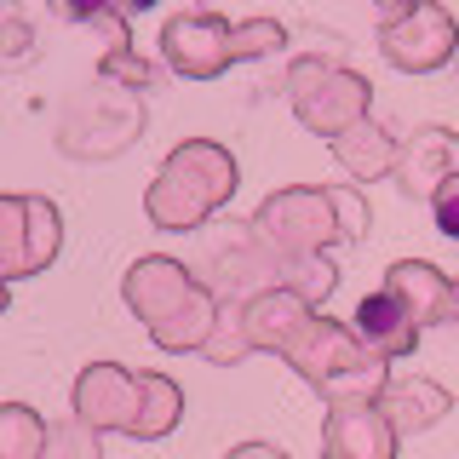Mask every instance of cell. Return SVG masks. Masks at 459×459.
Listing matches in <instances>:
<instances>
[{"instance_id": "4", "label": "cell", "mask_w": 459, "mask_h": 459, "mask_svg": "<svg viewBox=\"0 0 459 459\" xmlns=\"http://www.w3.org/2000/svg\"><path fill=\"white\" fill-rule=\"evenodd\" d=\"M281 356L310 391H322L327 408H333V402H373L385 391V379H391L379 356H373L344 322H333V316H322V310L287 339Z\"/></svg>"}, {"instance_id": "7", "label": "cell", "mask_w": 459, "mask_h": 459, "mask_svg": "<svg viewBox=\"0 0 459 459\" xmlns=\"http://www.w3.org/2000/svg\"><path fill=\"white\" fill-rule=\"evenodd\" d=\"M64 247V212L47 195H0V281L40 276Z\"/></svg>"}, {"instance_id": "20", "label": "cell", "mask_w": 459, "mask_h": 459, "mask_svg": "<svg viewBox=\"0 0 459 459\" xmlns=\"http://www.w3.org/2000/svg\"><path fill=\"white\" fill-rule=\"evenodd\" d=\"M57 6H64V18H75V23H109V52L126 47V18H121L115 0H57Z\"/></svg>"}, {"instance_id": "21", "label": "cell", "mask_w": 459, "mask_h": 459, "mask_svg": "<svg viewBox=\"0 0 459 459\" xmlns=\"http://www.w3.org/2000/svg\"><path fill=\"white\" fill-rule=\"evenodd\" d=\"M430 219H437V230L448 241H459V172H448V178L430 190Z\"/></svg>"}, {"instance_id": "19", "label": "cell", "mask_w": 459, "mask_h": 459, "mask_svg": "<svg viewBox=\"0 0 459 459\" xmlns=\"http://www.w3.org/2000/svg\"><path fill=\"white\" fill-rule=\"evenodd\" d=\"M47 459H104L98 454V430H86L81 420L52 425L47 430Z\"/></svg>"}, {"instance_id": "2", "label": "cell", "mask_w": 459, "mask_h": 459, "mask_svg": "<svg viewBox=\"0 0 459 459\" xmlns=\"http://www.w3.org/2000/svg\"><path fill=\"white\" fill-rule=\"evenodd\" d=\"M121 299H126V310L150 327V339L161 344V351H201L207 333H212V322H219V293H212L207 281H195L178 258H161V253L138 258V264L126 270Z\"/></svg>"}, {"instance_id": "26", "label": "cell", "mask_w": 459, "mask_h": 459, "mask_svg": "<svg viewBox=\"0 0 459 459\" xmlns=\"http://www.w3.org/2000/svg\"><path fill=\"white\" fill-rule=\"evenodd\" d=\"M6 299H12V293H6V281H0V310H6Z\"/></svg>"}, {"instance_id": "17", "label": "cell", "mask_w": 459, "mask_h": 459, "mask_svg": "<svg viewBox=\"0 0 459 459\" xmlns=\"http://www.w3.org/2000/svg\"><path fill=\"white\" fill-rule=\"evenodd\" d=\"M47 430L29 402H0V459H47Z\"/></svg>"}, {"instance_id": "18", "label": "cell", "mask_w": 459, "mask_h": 459, "mask_svg": "<svg viewBox=\"0 0 459 459\" xmlns=\"http://www.w3.org/2000/svg\"><path fill=\"white\" fill-rule=\"evenodd\" d=\"M247 351H253V344H247V333H241V305H219V322H212L201 356H207V362H219V368H230V362H241Z\"/></svg>"}, {"instance_id": "3", "label": "cell", "mask_w": 459, "mask_h": 459, "mask_svg": "<svg viewBox=\"0 0 459 459\" xmlns=\"http://www.w3.org/2000/svg\"><path fill=\"white\" fill-rule=\"evenodd\" d=\"M236 184H241V172H236V155H230L224 143L184 138L178 150L161 161L155 184L143 190V212H150L155 230L184 236V230H201V224H207L212 212L236 195Z\"/></svg>"}, {"instance_id": "22", "label": "cell", "mask_w": 459, "mask_h": 459, "mask_svg": "<svg viewBox=\"0 0 459 459\" xmlns=\"http://www.w3.org/2000/svg\"><path fill=\"white\" fill-rule=\"evenodd\" d=\"M224 459H287L276 442H241V448H230Z\"/></svg>"}, {"instance_id": "8", "label": "cell", "mask_w": 459, "mask_h": 459, "mask_svg": "<svg viewBox=\"0 0 459 459\" xmlns=\"http://www.w3.org/2000/svg\"><path fill=\"white\" fill-rule=\"evenodd\" d=\"M379 47H385V64L402 69V75H430L442 69L459 47V23L437 0H413L396 23H379Z\"/></svg>"}, {"instance_id": "23", "label": "cell", "mask_w": 459, "mask_h": 459, "mask_svg": "<svg viewBox=\"0 0 459 459\" xmlns=\"http://www.w3.org/2000/svg\"><path fill=\"white\" fill-rule=\"evenodd\" d=\"M373 6H379V23H396V18H402V12H408V6H413V0H373Z\"/></svg>"}, {"instance_id": "13", "label": "cell", "mask_w": 459, "mask_h": 459, "mask_svg": "<svg viewBox=\"0 0 459 459\" xmlns=\"http://www.w3.org/2000/svg\"><path fill=\"white\" fill-rule=\"evenodd\" d=\"M351 333L362 339L368 351L379 356V362H402V356H413V344H420V322H413V316L379 287V293H368L362 305H356Z\"/></svg>"}, {"instance_id": "24", "label": "cell", "mask_w": 459, "mask_h": 459, "mask_svg": "<svg viewBox=\"0 0 459 459\" xmlns=\"http://www.w3.org/2000/svg\"><path fill=\"white\" fill-rule=\"evenodd\" d=\"M121 6V18H138V12H150V6H161V0H115Z\"/></svg>"}, {"instance_id": "12", "label": "cell", "mask_w": 459, "mask_h": 459, "mask_svg": "<svg viewBox=\"0 0 459 459\" xmlns=\"http://www.w3.org/2000/svg\"><path fill=\"white\" fill-rule=\"evenodd\" d=\"M316 316L310 299H299L293 287H264V293H253L247 305H241V333H247L253 351H287V339L299 333Z\"/></svg>"}, {"instance_id": "5", "label": "cell", "mask_w": 459, "mask_h": 459, "mask_svg": "<svg viewBox=\"0 0 459 459\" xmlns=\"http://www.w3.org/2000/svg\"><path fill=\"white\" fill-rule=\"evenodd\" d=\"M247 236L264 247L270 258L293 264V258H316L322 247L344 241V224H339V195L322 190V184H293V190H270L258 201Z\"/></svg>"}, {"instance_id": "10", "label": "cell", "mask_w": 459, "mask_h": 459, "mask_svg": "<svg viewBox=\"0 0 459 459\" xmlns=\"http://www.w3.org/2000/svg\"><path fill=\"white\" fill-rule=\"evenodd\" d=\"M396 430L373 402H333L322 425V454L327 459H396Z\"/></svg>"}, {"instance_id": "25", "label": "cell", "mask_w": 459, "mask_h": 459, "mask_svg": "<svg viewBox=\"0 0 459 459\" xmlns=\"http://www.w3.org/2000/svg\"><path fill=\"white\" fill-rule=\"evenodd\" d=\"M448 322H459V281H454V299H448Z\"/></svg>"}, {"instance_id": "11", "label": "cell", "mask_w": 459, "mask_h": 459, "mask_svg": "<svg viewBox=\"0 0 459 459\" xmlns=\"http://www.w3.org/2000/svg\"><path fill=\"white\" fill-rule=\"evenodd\" d=\"M391 172L408 195L430 201V190H437L448 172H459V133H448V126H413V133L396 143Z\"/></svg>"}, {"instance_id": "14", "label": "cell", "mask_w": 459, "mask_h": 459, "mask_svg": "<svg viewBox=\"0 0 459 459\" xmlns=\"http://www.w3.org/2000/svg\"><path fill=\"white\" fill-rule=\"evenodd\" d=\"M373 408L391 420L396 437H420L442 420V413H454V396L442 391V385L430 379H385V391L373 396Z\"/></svg>"}, {"instance_id": "15", "label": "cell", "mask_w": 459, "mask_h": 459, "mask_svg": "<svg viewBox=\"0 0 459 459\" xmlns=\"http://www.w3.org/2000/svg\"><path fill=\"white\" fill-rule=\"evenodd\" d=\"M385 293L396 299L402 310L413 316V322H448V299H454V281L442 276L437 264H425V258H402V264L385 270Z\"/></svg>"}, {"instance_id": "16", "label": "cell", "mask_w": 459, "mask_h": 459, "mask_svg": "<svg viewBox=\"0 0 459 459\" xmlns=\"http://www.w3.org/2000/svg\"><path fill=\"white\" fill-rule=\"evenodd\" d=\"M327 143H333V161L351 172L356 184H373V178H385V172L396 167V138L385 133L373 115H368V121H356V126H344V133L327 138Z\"/></svg>"}, {"instance_id": "9", "label": "cell", "mask_w": 459, "mask_h": 459, "mask_svg": "<svg viewBox=\"0 0 459 459\" xmlns=\"http://www.w3.org/2000/svg\"><path fill=\"white\" fill-rule=\"evenodd\" d=\"M161 57H167V69H178L184 81L224 75V69L236 64V57H230V23L219 18V12H184V18H167Z\"/></svg>"}, {"instance_id": "6", "label": "cell", "mask_w": 459, "mask_h": 459, "mask_svg": "<svg viewBox=\"0 0 459 459\" xmlns=\"http://www.w3.org/2000/svg\"><path fill=\"white\" fill-rule=\"evenodd\" d=\"M287 104L293 115L322 138H339L344 126L368 121V104H373V86L344 69L339 57H299L287 69Z\"/></svg>"}, {"instance_id": "1", "label": "cell", "mask_w": 459, "mask_h": 459, "mask_svg": "<svg viewBox=\"0 0 459 459\" xmlns=\"http://www.w3.org/2000/svg\"><path fill=\"white\" fill-rule=\"evenodd\" d=\"M75 420L86 430H121V437H138V442H161L184 420V391L167 373L92 362L75 379Z\"/></svg>"}]
</instances>
